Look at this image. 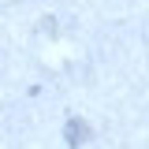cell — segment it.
Returning a JSON list of instances; mask_svg holds the SVG:
<instances>
[{"instance_id":"obj_1","label":"cell","mask_w":149,"mask_h":149,"mask_svg":"<svg viewBox=\"0 0 149 149\" xmlns=\"http://www.w3.org/2000/svg\"><path fill=\"white\" fill-rule=\"evenodd\" d=\"M63 134H67V146H71V149H78L86 138H90V127H86L82 119H67V130H63Z\"/></svg>"}]
</instances>
